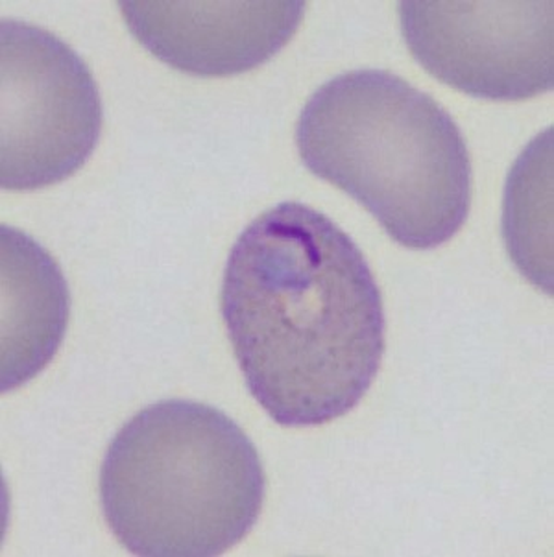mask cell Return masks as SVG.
Wrapping results in <instances>:
<instances>
[{"label":"cell","mask_w":554,"mask_h":557,"mask_svg":"<svg viewBox=\"0 0 554 557\" xmlns=\"http://www.w3.org/2000/svg\"><path fill=\"white\" fill-rule=\"evenodd\" d=\"M220 304L246 386L281 426L346 416L378 376L381 290L359 246L312 207L285 201L241 233Z\"/></svg>","instance_id":"obj_1"},{"label":"cell","mask_w":554,"mask_h":557,"mask_svg":"<svg viewBox=\"0 0 554 557\" xmlns=\"http://www.w3.org/2000/svg\"><path fill=\"white\" fill-rule=\"evenodd\" d=\"M296 146L315 176L359 201L403 248H439L468 220L463 132L396 74L352 71L318 87L299 113Z\"/></svg>","instance_id":"obj_2"},{"label":"cell","mask_w":554,"mask_h":557,"mask_svg":"<svg viewBox=\"0 0 554 557\" xmlns=\"http://www.w3.org/2000/svg\"><path fill=\"white\" fill-rule=\"evenodd\" d=\"M262 503L256 445L232 418L195 400L140 410L100 467L106 522L135 556H222L254 530Z\"/></svg>","instance_id":"obj_3"},{"label":"cell","mask_w":554,"mask_h":557,"mask_svg":"<svg viewBox=\"0 0 554 557\" xmlns=\"http://www.w3.org/2000/svg\"><path fill=\"white\" fill-rule=\"evenodd\" d=\"M102 100L84 60L39 26L0 25V187L28 193L78 172L97 148Z\"/></svg>","instance_id":"obj_4"},{"label":"cell","mask_w":554,"mask_h":557,"mask_svg":"<svg viewBox=\"0 0 554 557\" xmlns=\"http://www.w3.org/2000/svg\"><path fill=\"white\" fill-rule=\"evenodd\" d=\"M551 0L399 4L403 39L427 73L469 97L529 100L554 87Z\"/></svg>","instance_id":"obj_5"},{"label":"cell","mask_w":554,"mask_h":557,"mask_svg":"<svg viewBox=\"0 0 554 557\" xmlns=\"http://www.w3.org/2000/svg\"><path fill=\"white\" fill-rule=\"evenodd\" d=\"M135 39L180 73L225 78L272 60L293 39L305 2H121Z\"/></svg>","instance_id":"obj_6"},{"label":"cell","mask_w":554,"mask_h":557,"mask_svg":"<svg viewBox=\"0 0 554 557\" xmlns=\"http://www.w3.org/2000/svg\"><path fill=\"white\" fill-rule=\"evenodd\" d=\"M2 394L49 366L67 331V281L47 249L2 225Z\"/></svg>","instance_id":"obj_7"}]
</instances>
